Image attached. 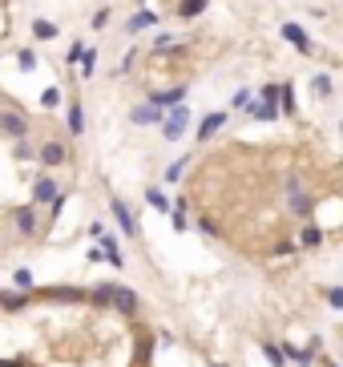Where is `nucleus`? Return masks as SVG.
I'll return each instance as SVG.
<instances>
[{"label": "nucleus", "mask_w": 343, "mask_h": 367, "mask_svg": "<svg viewBox=\"0 0 343 367\" xmlns=\"http://www.w3.org/2000/svg\"><path fill=\"white\" fill-rule=\"evenodd\" d=\"M36 166H45V170L69 166V145L61 138H45V142L36 145Z\"/></svg>", "instance_id": "obj_1"}, {"label": "nucleus", "mask_w": 343, "mask_h": 367, "mask_svg": "<svg viewBox=\"0 0 343 367\" xmlns=\"http://www.w3.org/2000/svg\"><path fill=\"white\" fill-rule=\"evenodd\" d=\"M13 226L20 230V239H36L41 234V206L25 202V206L13 210Z\"/></svg>", "instance_id": "obj_2"}, {"label": "nucleus", "mask_w": 343, "mask_h": 367, "mask_svg": "<svg viewBox=\"0 0 343 367\" xmlns=\"http://www.w3.org/2000/svg\"><path fill=\"white\" fill-rule=\"evenodd\" d=\"M65 198V190L57 186V178H36L33 182V206H53V202H61Z\"/></svg>", "instance_id": "obj_3"}, {"label": "nucleus", "mask_w": 343, "mask_h": 367, "mask_svg": "<svg viewBox=\"0 0 343 367\" xmlns=\"http://www.w3.org/2000/svg\"><path fill=\"white\" fill-rule=\"evenodd\" d=\"M25 129H29V121H25V113L20 109H0V133L4 138H25Z\"/></svg>", "instance_id": "obj_4"}, {"label": "nucleus", "mask_w": 343, "mask_h": 367, "mask_svg": "<svg viewBox=\"0 0 343 367\" xmlns=\"http://www.w3.org/2000/svg\"><path fill=\"white\" fill-rule=\"evenodd\" d=\"M186 101V85H174V89H166V93H149V105H158V109H170V105H178Z\"/></svg>", "instance_id": "obj_5"}, {"label": "nucleus", "mask_w": 343, "mask_h": 367, "mask_svg": "<svg viewBox=\"0 0 343 367\" xmlns=\"http://www.w3.org/2000/svg\"><path fill=\"white\" fill-rule=\"evenodd\" d=\"M283 41H287V45H295L299 48V53H311V41H307V32L299 29V25H291V20H287V25H283Z\"/></svg>", "instance_id": "obj_6"}, {"label": "nucleus", "mask_w": 343, "mask_h": 367, "mask_svg": "<svg viewBox=\"0 0 343 367\" xmlns=\"http://www.w3.org/2000/svg\"><path fill=\"white\" fill-rule=\"evenodd\" d=\"M166 109H158V105H133L130 109V121L133 126H149V121H162Z\"/></svg>", "instance_id": "obj_7"}, {"label": "nucleus", "mask_w": 343, "mask_h": 367, "mask_svg": "<svg viewBox=\"0 0 343 367\" xmlns=\"http://www.w3.org/2000/svg\"><path fill=\"white\" fill-rule=\"evenodd\" d=\"M149 53H182V36H170V32H158L149 41Z\"/></svg>", "instance_id": "obj_8"}, {"label": "nucleus", "mask_w": 343, "mask_h": 367, "mask_svg": "<svg viewBox=\"0 0 343 367\" xmlns=\"http://www.w3.org/2000/svg\"><path fill=\"white\" fill-rule=\"evenodd\" d=\"M227 126V113H210V117H202V129H198V142H210L218 129Z\"/></svg>", "instance_id": "obj_9"}, {"label": "nucleus", "mask_w": 343, "mask_h": 367, "mask_svg": "<svg viewBox=\"0 0 343 367\" xmlns=\"http://www.w3.org/2000/svg\"><path fill=\"white\" fill-rule=\"evenodd\" d=\"M85 133V109H81V101H73L69 105V138H81Z\"/></svg>", "instance_id": "obj_10"}, {"label": "nucleus", "mask_w": 343, "mask_h": 367, "mask_svg": "<svg viewBox=\"0 0 343 367\" xmlns=\"http://www.w3.org/2000/svg\"><path fill=\"white\" fill-rule=\"evenodd\" d=\"M299 246H307V251H315V246H323V230L315 222H307L303 230H299Z\"/></svg>", "instance_id": "obj_11"}, {"label": "nucleus", "mask_w": 343, "mask_h": 367, "mask_svg": "<svg viewBox=\"0 0 343 367\" xmlns=\"http://www.w3.org/2000/svg\"><path fill=\"white\" fill-rule=\"evenodd\" d=\"M29 29H33V36H36V41H53V36H61V29H57L53 20H45V16H36V20L29 25Z\"/></svg>", "instance_id": "obj_12"}, {"label": "nucleus", "mask_w": 343, "mask_h": 367, "mask_svg": "<svg viewBox=\"0 0 343 367\" xmlns=\"http://www.w3.org/2000/svg\"><path fill=\"white\" fill-rule=\"evenodd\" d=\"M109 210L117 214V222H121V230H126V234H137V226H133V214L126 210V202H121V198H114V202H109Z\"/></svg>", "instance_id": "obj_13"}, {"label": "nucleus", "mask_w": 343, "mask_h": 367, "mask_svg": "<svg viewBox=\"0 0 343 367\" xmlns=\"http://www.w3.org/2000/svg\"><path fill=\"white\" fill-rule=\"evenodd\" d=\"M154 25H158V13L142 8V13H133V16H130V25H126V29H130V32H142V29H154Z\"/></svg>", "instance_id": "obj_14"}, {"label": "nucleus", "mask_w": 343, "mask_h": 367, "mask_svg": "<svg viewBox=\"0 0 343 367\" xmlns=\"http://www.w3.org/2000/svg\"><path fill=\"white\" fill-rule=\"evenodd\" d=\"M77 65H81V69H77L81 77H93V73H97V48H81Z\"/></svg>", "instance_id": "obj_15"}, {"label": "nucleus", "mask_w": 343, "mask_h": 367, "mask_svg": "<svg viewBox=\"0 0 343 367\" xmlns=\"http://www.w3.org/2000/svg\"><path fill=\"white\" fill-rule=\"evenodd\" d=\"M311 89H315V97H323V101H331V93H335V85H331L327 73H315V77H311Z\"/></svg>", "instance_id": "obj_16"}, {"label": "nucleus", "mask_w": 343, "mask_h": 367, "mask_svg": "<svg viewBox=\"0 0 343 367\" xmlns=\"http://www.w3.org/2000/svg\"><path fill=\"white\" fill-rule=\"evenodd\" d=\"M206 4H210V0H182V4H178V16H182V20L202 16V13H206Z\"/></svg>", "instance_id": "obj_17"}, {"label": "nucleus", "mask_w": 343, "mask_h": 367, "mask_svg": "<svg viewBox=\"0 0 343 367\" xmlns=\"http://www.w3.org/2000/svg\"><path fill=\"white\" fill-rule=\"evenodd\" d=\"M246 113H255L259 121H275V117H278V105H275V101H262V105H250Z\"/></svg>", "instance_id": "obj_18"}, {"label": "nucleus", "mask_w": 343, "mask_h": 367, "mask_svg": "<svg viewBox=\"0 0 343 367\" xmlns=\"http://www.w3.org/2000/svg\"><path fill=\"white\" fill-rule=\"evenodd\" d=\"M162 121H166V133H162V138H166V142H178V138H182V133H186V121H170V117H162Z\"/></svg>", "instance_id": "obj_19"}, {"label": "nucleus", "mask_w": 343, "mask_h": 367, "mask_svg": "<svg viewBox=\"0 0 343 367\" xmlns=\"http://www.w3.org/2000/svg\"><path fill=\"white\" fill-rule=\"evenodd\" d=\"M29 158H36V145L29 138H17V161H29Z\"/></svg>", "instance_id": "obj_20"}, {"label": "nucleus", "mask_w": 343, "mask_h": 367, "mask_svg": "<svg viewBox=\"0 0 343 367\" xmlns=\"http://www.w3.org/2000/svg\"><path fill=\"white\" fill-rule=\"evenodd\" d=\"M41 105H45V109H57V105H61V89H57V85H49V89L41 93Z\"/></svg>", "instance_id": "obj_21"}, {"label": "nucleus", "mask_w": 343, "mask_h": 367, "mask_svg": "<svg viewBox=\"0 0 343 367\" xmlns=\"http://www.w3.org/2000/svg\"><path fill=\"white\" fill-rule=\"evenodd\" d=\"M17 65L25 69V73H33V69H36V53H33V48H20V53H17Z\"/></svg>", "instance_id": "obj_22"}, {"label": "nucleus", "mask_w": 343, "mask_h": 367, "mask_svg": "<svg viewBox=\"0 0 343 367\" xmlns=\"http://www.w3.org/2000/svg\"><path fill=\"white\" fill-rule=\"evenodd\" d=\"M230 105H234V109H250V105H255V93H250V89H238Z\"/></svg>", "instance_id": "obj_23"}, {"label": "nucleus", "mask_w": 343, "mask_h": 367, "mask_svg": "<svg viewBox=\"0 0 343 367\" xmlns=\"http://www.w3.org/2000/svg\"><path fill=\"white\" fill-rule=\"evenodd\" d=\"M278 97H283V109H287V113L299 109V105H295V89H291V85H283V89H278Z\"/></svg>", "instance_id": "obj_24"}, {"label": "nucleus", "mask_w": 343, "mask_h": 367, "mask_svg": "<svg viewBox=\"0 0 343 367\" xmlns=\"http://www.w3.org/2000/svg\"><path fill=\"white\" fill-rule=\"evenodd\" d=\"M105 25H109V8H97L93 13V29H105Z\"/></svg>", "instance_id": "obj_25"}, {"label": "nucleus", "mask_w": 343, "mask_h": 367, "mask_svg": "<svg viewBox=\"0 0 343 367\" xmlns=\"http://www.w3.org/2000/svg\"><path fill=\"white\" fill-rule=\"evenodd\" d=\"M133 61H137V48H130V53H126V61H121V69H117V73H130Z\"/></svg>", "instance_id": "obj_26"}, {"label": "nucleus", "mask_w": 343, "mask_h": 367, "mask_svg": "<svg viewBox=\"0 0 343 367\" xmlns=\"http://www.w3.org/2000/svg\"><path fill=\"white\" fill-rule=\"evenodd\" d=\"M182 166H186V161H174V166L166 170V178H170V182H178V178H182Z\"/></svg>", "instance_id": "obj_27"}, {"label": "nucleus", "mask_w": 343, "mask_h": 367, "mask_svg": "<svg viewBox=\"0 0 343 367\" xmlns=\"http://www.w3.org/2000/svg\"><path fill=\"white\" fill-rule=\"evenodd\" d=\"M149 202H154L158 210H166V194L162 190H149Z\"/></svg>", "instance_id": "obj_28"}, {"label": "nucleus", "mask_w": 343, "mask_h": 367, "mask_svg": "<svg viewBox=\"0 0 343 367\" xmlns=\"http://www.w3.org/2000/svg\"><path fill=\"white\" fill-rule=\"evenodd\" d=\"M262 101H278V85H267V89H262Z\"/></svg>", "instance_id": "obj_29"}, {"label": "nucleus", "mask_w": 343, "mask_h": 367, "mask_svg": "<svg viewBox=\"0 0 343 367\" xmlns=\"http://www.w3.org/2000/svg\"><path fill=\"white\" fill-rule=\"evenodd\" d=\"M137 4H142V0H137Z\"/></svg>", "instance_id": "obj_30"}]
</instances>
